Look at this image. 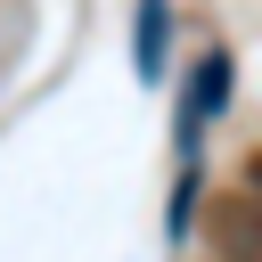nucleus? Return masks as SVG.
<instances>
[{"label":"nucleus","instance_id":"f257e3e1","mask_svg":"<svg viewBox=\"0 0 262 262\" xmlns=\"http://www.w3.org/2000/svg\"><path fill=\"white\" fill-rule=\"evenodd\" d=\"M229 90H237V57H229V49H205L196 74H188V90H180V115H172V156H180V164L205 156V131L221 123Z\"/></svg>","mask_w":262,"mask_h":262},{"label":"nucleus","instance_id":"f03ea898","mask_svg":"<svg viewBox=\"0 0 262 262\" xmlns=\"http://www.w3.org/2000/svg\"><path fill=\"white\" fill-rule=\"evenodd\" d=\"M131 66H139V82L172 74V0H139L131 8Z\"/></svg>","mask_w":262,"mask_h":262},{"label":"nucleus","instance_id":"7ed1b4c3","mask_svg":"<svg viewBox=\"0 0 262 262\" xmlns=\"http://www.w3.org/2000/svg\"><path fill=\"white\" fill-rule=\"evenodd\" d=\"M188 213H196V164H180V180H172V213H164V237L172 246L188 237Z\"/></svg>","mask_w":262,"mask_h":262}]
</instances>
